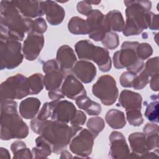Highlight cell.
I'll list each match as a JSON object with an SVG mask.
<instances>
[{
	"label": "cell",
	"instance_id": "obj_22",
	"mask_svg": "<svg viewBox=\"0 0 159 159\" xmlns=\"http://www.w3.org/2000/svg\"><path fill=\"white\" fill-rule=\"evenodd\" d=\"M40 101L36 98H28L23 101L19 106V112L26 119L34 118L39 111Z\"/></svg>",
	"mask_w": 159,
	"mask_h": 159
},
{
	"label": "cell",
	"instance_id": "obj_5",
	"mask_svg": "<svg viewBox=\"0 0 159 159\" xmlns=\"http://www.w3.org/2000/svg\"><path fill=\"white\" fill-rule=\"evenodd\" d=\"M75 51L81 60L94 61L101 71L106 72L111 68V60L107 50L95 46L87 40L78 42L75 45Z\"/></svg>",
	"mask_w": 159,
	"mask_h": 159
},
{
	"label": "cell",
	"instance_id": "obj_40",
	"mask_svg": "<svg viewBox=\"0 0 159 159\" xmlns=\"http://www.w3.org/2000/svg\"><path fill=\"white\" fill-rule=\"evenodd\" d=\"M52 112V106L50 102H45L41 110L39 111L37 119H39L40 121H45L47 120V119L50 117H51Z\"/></svg>",
	"mask_w": 159,
	"mask_h": 159
},
{
	"label": "cell",
	"instance_id": "obj_14",
	"mask_svg": "<svg viewBox=\"0 0 159 159\" xmlns=\"http://www.w3.org/2000/svg\"><path fill=\"white\" fill-rule=\"evenodd\" d=\"M44 44V38L42 34L30 32L25 39L22 52L25 58L29 61H33L39 56Z\"/></svg>",
	"mask_w": 159,
	"mask_h": 159
},
{
	"label": "cell",
	"instance_id": "obj_30",
	"mask_svg": "<svg viewBox=\"0 0 159 159\" xmlns=\"http://www.w3.org/2000/svg\"><path fill=\"white\" fill-rule=\"evenodd\" d=\"M11 150L14 153V158H32V153L27 148L22 141H16L11 145Z\"/></svg>",
	"mask_w": 159,
	"mask_h": 159
},
{
	"label": "cell",
	"instance_id": "obj_42",
	"mask_svg": "<svg viewBox=\"0 0 159 159\" xmlns=\"http://www.w3.org/2000/svg\"><path fill=\"white\" fill-rule=\"evenodd\" d=\"M86 120V115L81 111H76V114L74 117L70 122L71 125L81 127L83 125Z\"/></svg>",
	"mask_w": 159,
	"mask_h": 159
},
{
	"label": "cell",
	"instance_id": "obj_13",
	"mask_svg": "<svg viewBox=\"0 0 159 159\" xmlns=\"http://www.w3.org/2000/svg\"><path fill=\"white\" fill-rule=\"evenodd\" d=\"M52 112L51 119L52 120L68 123L76 114V109L74 104L67 100H58L50 102Z\"/></svg>",
	"mask_w": 159,
	"mask_h": 159
},
{
	"label": "cell",
	"instance_id": "obj_9",
	"mask_svg": "<svg viewBox=\"0 0 159 159\" xmlns=\"http://www.w3.org/2000/svg\"><path fill=\"white\" fill-rule=\"evenodd\" d=\"M94 96L106 106L114 104L118 97V89L114 78L110 75L101 76L92 88Z\"/></svg>",
	"mask_w": 159,
	"mask_h": 159
},
{
	"label": "cell",
	"instance_id": "obj_32",
	"mask_svg": "<svg viewBox=\"0 0 159 159\" xmlns=\"http://www.w3.org/2000/svg\"><path fill=\"white\" fill-rule=\"evenodd\" d=\"M86 125L89 131L94 135L96 138L98 135L99 133L103 130L105 124L104 120L101 117H96L89 119L87 122Z\"/></svg>",
	"mask_w": 159,
	"mask_h": 159
},
{
	"label": "cell",
	"instance_id": "obj_34",
	"mask_svg": "<svg viewBox=\"0 0 159 159\" xmlns=\"http://www.w3.org/2000/svg\"><path fill=\"white\" fill-rule=\"evenodd\" d=\"M103 45L107 49L112 50L117 48L119 45V37L117 34L109 32L106 34L104 37L101 40Z\"/></svg>",
	"mask_w": 159,
	"mask_h": 159
},
{
	"label": "cell",
	"instance_id": "obj_11",
	"mask_svg": "<svg viewBox=\"0 0 159 159\" xmlns=\"http://www.w3.org/2000/svg\"><path fill=\"white\" fill-rule=\"evenodd\" d=\"M95 137L88 130L81 129L71 139L70 148L75 154L86 158L92 152Z\"/></svg>",
	"mask_w": 159,
	"mask_h": 159
},
{
	"label": "cell",
	"instance_id": "obj_38",
	"mask_svg": "<svg viewBox=\"0 0 159 159\" xmlns=\"http://www.w3.org/2000/svg\"><path fill=\"white\" fill-rule=\"evenodd\" d=\"M136 76V73L129 71L123 73L120 77V83L121 86L125 88L132 87L133 81Z\"/></svg>",
	"mask_w": 159,
	"mask_h": 159
},
{
	"label": "cell",
	"instance_id": "obj_17",
	"mask_svg": "<svg viewBox=\"0 0 159 159\" xmlns=\"http://www.w3.org/2000/svg\"><path fill=\"white\" fill-rule=\"evenodd\" d=\"M61 90L65 96L71 99H76L80 96L86 94L81 83L71 74L66 75Z\"/></svg>",
	"mask_w": 159,
	"mask_h": 159
},
{
	"label": "cell",
	"instance_id": "obj_28",
	"mask_svg": "<svg viewBox=\"0 0 159 159\" xmlns=\"http://www.w3.org/2000/svg\"><path fill=\"white\" fill-rule=\"evenodd\" d=\"M150 101L145 102L147 108L145 111V116L152 122H158V96L153 95L150 97Z\"/></svg>",
	"mask_w": 159,
	"mask_h": 159
},
{
	"label": "cell",
	"instance_id": "obj_20",
	"mask_svg": "<svg viewBox=\"0 0 159 159\" xmlns=\"http://www.w3.org/2000/svg\"><path fill=\"white\" fill-rule=\"evenodd\" d=\"M72 71L73 74L84 83H91L96 75V68L91 62L80 60L75 64Z\"/></svg>",
	"mask_w": 159,
	"mask_h": 159
},
{
	"label": "cell",
	"instance_id": "obj_47",
	"mask_svg": "<svg viewBox=\"0 0 159 159\" xmlns=\"http://www.w3.org/2000/svg\"><path fill=\"white\" fill-rule=\"evenodd\" d=\"M86 2H88V4H98L101 2V1H85Z\"/></svg>",
	"mask_w": 159,
	"mask_h": 159
},
{
	"label": "cell",
	"instance_id": "obj_37",
	"mask_svg": "<svg viewBox=\"0 0 159 159\" xmlns=\"http://www.w3.org/2000/svg\"><path fill=\"white\" fill-rule=\"evenodd\" d=\"M149 76L145 72V71H142L140 74L139 76H136L135 78L133 84H132V87L135 89H142L149 82Z\"/></svg>",
	"mask_w": 159,
	"mask_h": 159
},
{
	"label": "cell",
	"instance_id": "obj_29",
	"mask_svg": "<svg viewBox=\"0 0 159 159\" xmlns=\"http://www.w3.org/2000/svg\"><path fill=\"white\" fill-rule=\"evenodd\" d=\"M69 31L75 35H86L88 34L86 21L79 17H73L68 22Z\"/></svg>",
	"mask_w": 159,
	"mask_h": 159
},
{
	"label": "cell",
	"instance_id": "obj_41",
	"mask_svg": "<svg viewBox=\"0 0 159 159\" xmlns=\"http://www.w3.org/2000/svg\"><path fill=\"white\" fill-rule=\"evenodd\" d=\"M47 25L46 22L43 18L39 17L33 21L32 32H35L42 34L47 30Z\"/></svg>",
	"mask_w": 159,
	"mask_h": 159
},
{
	"label": "cell",
	"instance_id": "obj_1",
	"mask_svg": "<svg viewBox=\"0 0 159 159\" xmlns=\"http://www.w3.org/2000/svg\"><path fill=\"white\" fill-rule=\"evenodd\" d=\"M32 25L33 20L24 17L12 1H1V37L22 41Z\"/></svg>",
	"mask_w": 159,
	"mask_h": 159
},
{
	"label": "cell",
	"instance_id": "obj_19",
	"mask_svg": "<svg viewBox=\"0 0 159 159\" xmlns=\"http://www.w3.org/2000/svg\"><path fill=\"white\" fill-rule=\"evenodd\" d=\"M44 14L47 21L52 25L60 24L65 16L64 9L52 1H42Z\"/></svg>",
	"mask_w": 159,
	"mask_h": 159
},
{
	"label": "cell",
	"instance_id": "obj_18",
	"mask_svg": "<svg viewBox=\"0 0 159 159\" xmlns=\"http://www.w3.org/2000/svg\"><path fill=\"white\" fill-rule=\"evenodd\" d=\"M12 2L22 15L25 17L30 19L42 16L44 14L42 1H12Z\"/></svg>",
	"mask_w": 159,
	"mask_h": 159
},
{
	"label": "cell",
	"instance_id": "obj_26",
	"mask_svg": "<svg viewBox=\"0 0 159 159\" xmlns=\"http://www.w3.org/2000/svg\"><path fill=\"white\" fill-rule=\"evenodd\" d=\"M105 18L111 30L120 32L123 30L125 24L122 15L120 11L112 10L105 16Z\"/></svg>",
	"mask_w": 159,
	"mask_h": 159
},
{
	"label": "cell",
	"instance_id": "obj_16",
	"mask_svg": "<svg viewBox=\"0 0 159 159\" xmlns=\"http://www.w3.org/2000/svg\"><path fill=\"white\" fill-rule=\"evenodd\" d=\"M57 60L61 71L65 75H68L76 61V57L73 50L70 47L63 45L57 51Z\"/></svg>",
	"mask_w": 159,
	"mask_h": 159
},
{
	"label": "cell",
	"instance_id": "obj_8",
	"mask_svg": "<svg viewBox=\"0 0 159 159\" xmlns=\"http://www.w3.org/2000/svg\"><path fill=\"white\" fill-rule=\"evenodd\" d=\"M23 60L19 41L1 37V69H12Z\"/></svg>",
	"mask_w": 159,
	"mask_h": 159
},
{
	"label": "cell",
	"instance_id": "obj_2",
	"mask_svg": "<svg viewBox=\"0 0 159 159\" xmlns=\"http://www.w3.org/2000/svg\"><path fill=\"white\" fill-rule=\"evenodd\" d=\"M29 134V127L17 111V102L13 100L1 102V138L8 140L24 139Z\"/></svg>",
	"mask_w": 159,
	"mask_h": 159
},
{
	"label": "cell",
	"instance_id": "obj_23",
	"mask_svg": "<svg viewBox=\"0 0 159 159\" xmlns=\"http://www.w3.org/2000/svg\"><path fill=\"white\" fill-rule=\"evenodd\" d=\"M129 141L133 153L143 155L149 152L147 145L146 137L143 133L135 132L129 136Z\"/></svg>",
	"mask_w": 159,
	"mask_h": 159
},
{
	"label": "cell",
	"instance_id": "obj_43",
	"mask_svg": "<svg viewBox=\"0 0 159 159\" xmlns=\"http://www.w3.org/2000/svg\"><path fill=\"white\" fill-rule=\"evenodd\" d=\"M78 12L84 16H88L89 14L91 12L92 7L91 4L86 2L85 1H80L77 4Z\"/></svg>",
	"mask_w": 159,
	"mask_h": 159
},
{
	"label": "cell",
	"instance_id": "obj_21",
	"mask_svg": "<svg viewBox=\"0 0 159 159\" xmlns=\"http://www.w3.org/2000/svg\"><path fill=\"white\" fill-rule=\"evenodd\" d=\"M142 98L140 94L129 90H123L119 99L120 106L125 111L132 109H141Z\"/></svg>",
	"mask_w": 159,
	"mask_h": 159
},
{
	"label": "cell",
	"instance_id": "obj_3",
	"mask_svg": "<svg viewBox=\"0 0 159 159\" xmlns=\"http://www.w3.org/2000/svg\"><path fill=\"white\" fill-rule=\"evenodd\" d=\"M81 129V127L69 126L66 123L47 120L43 122L39 134L50 143L53 152L58 153Z\"/></svg>",
	"mask_w": 159,
	"mask_h": 159
},
{
	"label": "cell",
	"instance_id": "obj_33",
	"mask_svg": "<svg viewBox=\"0 0 159 159\" xmlns=\"http://www.w3.org/2000/svg\"><path fill=\"white\" fill-rule=\"evenodd\" d=\"M127 119L129 124L133 126H139L143 122V119L141 114V109H132L125 111Z\"/></svg>",
	"mask_w": 159,
	"mask_h": 159
},
{
	"label": "cell",
	"instance_id": "obj_12",
	"mask_svg": "<svg viewBox=\"0 0 159 159\" xmlns=\"http://www.w3.org/2000/svg\"><path fill=\"white\" fill-rule=\"evenodd\" d=\"M43 71L45 73L43 77V83L48 91L60 88L65 75L60 70L58 63L54 60H49L44 63Z\"/></svg>",
	"mask_w": 159,
	"mask_h": 159
},
{
	"label": "cell",
	"instance_id": "obj_39",
	"mask_svg": "<svg viewBox=\"0 0 159 159\" xmlns=\"http://www.w3.org/2000/svg\"><path fill=\"white\" fill-rule=\"evenodd\" d=\"M147 27L151 30H158V16L152 12H148L147 13Z\"/></svg>",
	"mask_w": 159,
	"mask_h": 159
},
{
	"label": "cell",
	"instance_id": "obj_27",
	"mask_svg": "<svg viewBox=\"0 0 159 159\" xmlns=\"http://www.w3.org/2000/svg\"><path fill=\"white\" fill-rule=\"evenodd\" d=\"M35 142L36 146L32 148V151L34 158H47L50 155L52 152V147L41 135L36 139Z\"/></svg>",
	"mask_w": 159,
	"mask_h": 159
},
{
	"label": "cell",
	"instance_id": "obj_25",
	"mask_svg": "<svg viewBox=\"0 0 159 159\" xmlns=\"http://www.w3.org/2000/svg\"><path fill=\"white\" fill-rule=\"evenodd\" d=\"M106 121L108 125L114 129H119L125 125L126 120L124 113L119 110L112 109L106 114Z\"/></svg>",
	"mask_w": 159,
	"mask_h": 159
},
{
	"label": "cell",
	"instance_id": "obj_15",
	"mask_svg": "<svg viewBox=\"0 0 159 159\" xmlns=\"http://www.w3.org/2000/svg\"><path fill=\"white\" fill-rule=\"evenodd\" d=\"M111 148L109 154L112 158H124L130 157L129 148L124 136L121 132L114 131L109 136Z\"/></svg>",
	"mask_w": 159,
	"mask_h": 159
},
{
	"label": "cell",
	"instance_id": "obj_24",
	"mask_svg": "<svg viewBox=\"0 0 159 159\" xmlns=\"http://www.w3.org/2000/svg\"><path fill=\"white\" fill-rule=\"evenodd\" d=\"M78 107L86 111L90 116H97L101 111V105L93 101L86 96V94L78 97L75 99Z\"/></svg>",
	"mask_w": 159,
	"mask_h": 159
},
{
	"label": "cell",
	"instance_id": "obj_35",
	"mask_svg": "<svg viewBox=\"0 0 159 159\" xmlns=\"http://www.w3.org/2000/svg\"><path fill=\"white\" fill-rule=\"evenodd\" d=\"M136 53L140 60H144L152 55L153 49L150 44L147 43H139L137 47Z\"/></svg>",
	"mask_w": 159,
	"mask_h": 159
},
{
	"label": "cell",
	"instance_id": "obj_31",
	"mask_svg": "<svg viewBox=\"0 0 159 159\" xmlns=\"http://www.w3.org/2000/svg\"><path fill=\"white\" fill-rule=\"evenodd\" d=\"M30 94L39 93L43 88V76L40 73L33 74L28 78Z\"/></svg>",
	"mask_w": 159,
	"mask_h": 159
},
{
	"label": "cell",
	"instance_id": "obj_36",
	"mask_svg": "<svg viewBox=\"0 0 159 159\" xmlns=\"http://www.w3.org/2000/svg\"><path fill=\"white\" fill-rule=\"evenodd\" d=\"M158 57H156L147 61L144 71L149 77L158 74Z\"/></svg>",
	"mask_w": 159,
	"mask_h": 159
},
{
	"label": "cell",
	"instance_id": "obj_7",
	"mask_svg": "<svg viewBox=\"0 0 159 159\" xmlns=\"http://www.w3.org/2000/svg\"><path fill=\"white\" fill-rule=\"evenodd\" d=\"M29 94H30V90L28 78L22 74L9 77L1 84V102L7 99H20Z\"/></svg>",
	"mask_w": 159,
	"mask_h": 159
},
{
	"label": "cell",
	"instance_id": "obj_44",
	"mask_svg": "<svg viewBox=\"0 0 159 159\" xmlns=\"http://www.w3.org/2000/svg\"><path fill=\"white\" fill-rule=\"evenodd\" d=\"M48 97L53 101H58L65 98L61 90L59 88L57 90L50 91L48 92Z\"/></svg>",
	"mask_w": 159,
	"mask_h": 159
},
{
	"label": "cell",
	"instance_id": "obj_10",
	"mask_svg": "<svg viewBox=\"0 0 159 159\" xmlns=\"http://www.w3.org/2000/svg\"><path fill=\"white\" fill-rule=\"evenodd\" d=\"M86 24L89 38L101 41L106 33L111 32L104 15L99 10H92L87 16Z\"/></svg>",
	"mask_w": 159,
	"mask_h": 159
},
{
	"label": "cell",
	"instance_id": "obj_6",
	"mask_svg": "<svg viewBox=\"0 0 159 159\" xmlns=\"http://www.w3.org/2000/svg\"><path fill=\"white\" fill-rule=\"evenodd\" d=\"M139 44L137 42H125L121 49L113 55V62L115 68L121 69L126 68L129 71L138 73L144 68V63L136 53V48Z\"/></svg>",
	"mask_w": 159,
	"mask_h": 159
},
{
	"label": "cell",
	"instance_id": "obj_4",
	"mask_svg": "<svg viewBox=\"0 0 159 159\" xmlns=\"http://www.w3.org/2000/svg\"><path fill=\"white\" fill-rule=\"evenodd\" d=\"M126 24L123 29L125 36L136 35L148 28L147 13L152 7L149 1H125Z\"/></svg>",
	"mask_w": 159,
	"mask_h": 159
},
{
	"label": "cell",
	"instance_id": "obj_45",
	"mask_svg": "<svg viewBox=\"0 0 159 159\" xmlns=\"http://www.w3.org/2000/svg\"><path fill=\"white\" fill-rule=\"evenodd\" d=\"M150 86L151 89L154 91H158L159 89L158 86V74L152 76L150 81Z\"/></svg>",
	"mask_w": 159,
	"mask_h": 159
},
{
	"label": "cell",
	"instance_id": "obj_46",
	"mask_svg": "<svg viewBox=\"0 0 159 159\" xmlns=\"http://www.w3.org/2000/svg\"><path fill=\"white\" fill-rule=\"evenodd\" d=\"M155 153L154 152H151V153H146L143 155H142V157H145V158H158V156L157 155H155Z\"/></svg>",
	"mask_w": 159,
	"mask_h": 159
}]
</instances>
